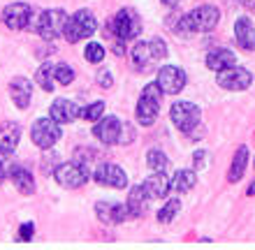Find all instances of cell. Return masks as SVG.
<instances>
[{
	"mask_svg": "<svg viewBox=\"0 0 255 250\" xmlns=\"http://www.w3.org/2000/svg\"><path fill=\"white\" fill-rule=\"evenodd\" d=\"M218 21H221V12L214 5H202V7H195L193 12H188L186 16H181L172 30L176 35L209 33V30H214L218 26Z\"/></svg>",
	"mask_w": 255,
	"mask_h": 250,
	"instance_id": "cell-1",
	"label": "cell"
},
{
	"mask_svg": "<svg viewBox=\"0 0 255 250\" xmlns=\"http://www.w3.org/2000/svg\"><path fill=\"white\" fill-rule=\"evenodd\" d=\"M162 88L158 83H146L144 90L139 95V102H137V109H134V116L141 125H153L158 114H160V102H162Z\"/></svg>",
	"mask_w": 255,
	"mask_h": 250,
	"instance_id": "cell-2",
	"label": "cell"
},
{
	"mask_svg": "<svg viewBox=\"0 0 255 250\" xmlns=\"http://www.w3.org/2000/svg\"><path fill=\"white\" fill-rule=\"evenodd\" d=\"M107 33L114 35L116 40H121V42L134 40V37L141 33L139 14L134 12L132 7H123V9H119V14L107 23Z\"/></svg>",
	"mask_w": 255,
	"mask_h": 250,
	"instance_id": "cell-3",
	"label": "cell"
},
{
	"mask_svg": "<svg viewBox=\"0 0 255 250\" xmlns=\"http://www.w3.org/2000/svg\"><path fill=\"white\" fill-rule=\"evenodd\" d=\"M67 21H70V16H67L65 9H61V7H54V9H44V12L40 14V19H37V26L33 28V30H37L40 33L42 40H56V37H61V35H65V26Z\"/></svg>",
	"mask_w": 255,
	"mask_h": 250,
	"instance_id": "cell-4",
	"label": "cell"
},
{
	"mask_svg": "<svg viewBox=\"0 0 255 250\" xmlns=\"http://www.w3.org/2000/svg\"><path fill=\"white\" fill-rule=\"evenodd\" d=\"M54 178L58 181L61 188H67V190H77L81 185H86L91 181V171L84 163L74 160V163H63L56 167L54 171Z\"/></svg>",
	"mask_w": 255,
	"mask_h": 250,
	"instance_id": "cell-5",
	"label": "cell"
},
{
	"mask_svg": "<svg viewBox=\"0 0 255 250\" xmlns=\"http://www.w3.org/2000/svg\"><path fill=\"white\" fill-rule=\"evenodd\" d=\"M61 135H63L61 123L54 121L51 116H49V118H37V121L33 123V128H30V139H33V144L42 151L51 149V146L61 139Z\"/></svg>",
	"mask_w": 255,
	"mask_h": 250,
	"instance_id": "cell-6",
	"label": "cell"
},
{
	"mask_svg": "<svg viewBox=\"0 0 255 250\" xmlns=\"http://www.w3.org/2000/svg\"><path fill=\"white\" fill-rule=\"evenodd\" d=\"M95 28H98V23H95V16L93 12H88V9H79V12H74L72 16H70V21H67L65 26V37L67 42H81L86 40V37H91V35L95 33Z\"/></svg>",
	"mask_w": 255,
	"mask_h": 250,
	"instance_id": "cell-7",
	"label": "cell"
},
{
	"mask_svg": "<svg viewBox=\"0 0 255 250\" xmlns=\"http://www.w3.org/2000/svg\"><path fill=\"white\" fill-rule=\"evenodd\" d=\"M169 118H172V123H174L181 132L188 135L190 130H195L197 125H200L202 111H200L197 104L181 100V102H174V104H172V109H169Z\"/></svg>",
	"mask_w": 255,
	"mask_h": 250,
	"instance_id": "cell-8",
	"label": "cell"
},
{
	"mask_svg": "<svg viewBox=\"0 0 255 250\" xmlns=\"http://www.w3.org/2000/svg\"><path fill=\"white\" fill-rule=\"evenodd\" d=\"M216 82L225 90H246L253 83V75L246 68H242V65H232L228 70H221L218 77H216Z\"/></svg>",
	"mask_w": 255,
	"mask_h": 250,
	"instance_id": "cell-9",
	"label": "cell"
},
{
	"mask_svg": "<svg viewBox=\"0 0 255 250\" xmlns=\"http://www.w3.org/2000/svg\"><path fill=\"white\" fill-rule=\"evenodd\" d=\"M186 82H188V77H186V72H183L181 68H176V65H165V68H160V72H158V86L162 88V93L167 95H179L186 88Z\"/></svg>",
	"mask_w": 255,
	"mask_h": 250,
	"instance_id": "cell-10",
	"label": "cell"
},
{
	"mask_svg": "<svg viewBox=\"0 0 255 250\" xmlns=\"http://www.w3.org/2000/svg\"><path fill=\"white\" fill-rule=\"evenodd\" d=\"M33 21V7L26 2H12L2 9V23L9 30H23Z\"/></svg>",
	"mask_w": 255,
	"mask_h": 250,
	"instance_id": "cell-11",
	"label": "cell"
},
{
	"mask_svg": "<svg viewBox=\"0 0 255 250\" xmlns=\"http://www.w3.org/2000/svg\"><path fill=\"white\" fill-rule=\"evenodd\" d=\"M95 216L105 225H121L130 218V209H128V204L98 202L95 204Z\"/></svg>",
	"mask_w": 255,
	"mask_h": 250,
	"instance_id": "cell-12",
	"label": "cell"
},
{
	"mask_svg": "<svg viewBox=\"0 0 255 250\" xmlns=\"http://www.w3.org/2000/svg\"><path fill=\"white\" fill-rule=\"evenodd\" d=\"M93 178L100 183V185H107V188L123 190L128 185V174L119 165H100V167L95 169Z\"/></svg>",
	"mask_w": 255,
	"mask_h": 250,
	"instance_id": "cell-13",
	"label": "cell"
},
{
	"mask_svg": "<svg viewBox=\"0 0 255 250\" xmlns=\"http://www.w3.org/2000/svg\"><path fill=\"white\" fill-rule=\"evenodd\" d=\"M123 123L116 116H105L98 121V125L93 128V135L100 139L102 144H119V135H121Z\"/></svg>",
	"mask_w": 255,
	"mask_h": 250,
	"instance_id": "cell-14",
	"label": "cell"
},
{
	"mask_svg": "<svg viewBox=\"0 0 255 250\" xmlns=\"http://www.w3.org/2000/svg\"><path fill=\"white\" fill-rule=\"evenodd\" d=\"M9 95H12V102L19 109H28L30 104V97H33V83L26 77H14L9 82Z\"/></svg>",
	"mask_w": 255,
	"mask_h": 250,
	"instance_id": "cell-15",
	"label": "cell"
},
{
	"mask_svg": "<svg viewBox=\"0 0 255 250\" xmlns=\"http://www.w3.org/2000/svg\"><path fill=\"white\" fill-rule=\"evenodd\" d=\"M81 114V109L74 104L72 100H56L51 107H49V116L54 118V121H58L61 125H65V123H72L77 116Z\"/></svg>",
	"mask_w": 255,
	"mask_h": 250,
	"instance_id": "cell-16",
	"label": "cell"
},
{
	"mask_svg": "<svg viewBox=\"0 0 255 250\" xmlns=\"http://www.w3.org/2000/svg\"><path fill=\"white\" fill-rule=\"evenodd\" d=\"M19 139H21L19 123L7 121L0 125V153H14V149L19 146Z\"/></svg>",
	"mask_w": 255,
	"mask_h": 250,
	"instance_id": "cell-17",
	"label": "cell"
},
{
	"mask_svg": "<svg viewBox=\"0 0 255 250\" xmlns=\"http://www.w3.org/2000/svg\"><path fill=\"white\" fill-rule=\"evenodd\" d=\"M148 192L146 188H144V183L141 185H134L132 190H130V195H128V209H130V218H139L144 216V211H146L148 206Z\"/></svg>",
	"mask_w": 255,
	"mask_h": 250,
	"instance_id": "cell-18",
	"label": "cell"
},
{
	"mask_svg": "<svg viewBox=\"0 0 255 250\" xmlns=\"http://www.w3.org/2000/svg\"><path fill=\"white\" fill-rule=\"evenodd\" d=\"M235 37H237V44L246 51H253L255 49V28L251 23V19L242 16V19H237L235 23Z\"/></svg>",
	"mask_w": 255,
	"mask_h": 250,
	"instance_id": "cell-19",
	"label": "cell"
},
{
	"mask_svg": "<svg viewBox=\"0 0 255 250\" xmlns=\"http://www.w3.org/2000/svg\"><path fill=\"white\" fill-rule=\"evenodd\" d=\"M144 188H146L148 197L155 199V197H165L169 190H172V181L165 176V171H153V174L144 181Z\"/></svg>",
	"mask_w": 255,
	"mask_h": 250,
	"instance_id": "cell-20",
	"label": "cell"
},
{
	"mask_svg": "<svg viewBox=\"0 0 255 250\" xmlns=\"http://www.w3.org/2000/svg\"><path fill=\"white\" fill-rule=\"evenodd\" d=\"M237 65V56L230 51V49H216L207 56V68L214 70V72H221V70H228Z\"/></svg>",
	"mask_w": 255,
	"mask_h": 250,
	"instance_id": "cell-21",
	"label": "cell"
},
{
	"mask_svg": "<svg viewBox=\"0 0 255 250\" xmlns=\"http://www.w3.org/2000/svg\"><path fill=\"white\" fill-rule=\"evenodd\" d=\"M246 165H249V149L246 146H239L235 153V160L230 165V171H228V181L230 183H237L244 178V171H246Z\"/></svg>",
	"mask_w": 255,
	"mask_h": 250,
	"instance_id": "cell-22",
	"label": "cell"
},
{
	"mask_svg": "<svg viewBox=\"0 0 255 250\" xmlns=\"http://www.w3.org/2000/svg\"><path fill=\"white\" fill-rule=\"evenodd\" d=\"M195 183H197V171L195 169H179L174 178H172V190L176 195H183V192L195 188Z\"/></svg>",
	"mask_w": 255,
	"mask_h": 250,
	"instance_id": "cell-23",
	"label": "cell"
},
{
	"mask_svg": "<svg viewBox=\"0 0 255 250\" xmlns=\"http://www.w3.org/2000/svg\"><path fill=\"white\" fill-rule=\"evenodd\" d=\"M9 178H12V183L16 185V190H19L21 195H33L35 192V178H33V174H30L26 167H21L19 165V167L12 171Z\"/></svg>",
	"mask_w": 255,
	"mask_h": 250,
	"instance_id": "cell-24",
	"label": "cell"
},
{
	"mask_svg": "<svg viewBox=\"0 0 255 250\" xmlns=\"http://www.w3.org/2000/svg\"><path fill=\"white\" fill-rule=\"evenodd\" d=\"M151 61H155L153 49H151V42H137L132 47V63L139 70H148Z\"/></svg>",
	"mask_w": 255,
	"mask_h": 250,
	"instance_id": "cell-25",
	"label": "cell"
},
{
	"mask_svg": "<svg viewBox=\"0 0 255 250\" xmlns=\"http://www.w3.org/2000/svg\"><path fill=\"white\" fill-rule=\"evenodd\" d=\"M54 82H56V65L54 63H42L37 68V75H35V83H40L42 90L51 93L54 90Z\"/></svg>",
	"mask_w": 255,
	"mask_h": 250,
	"instance_id": "cell-26",
	"label": "cell"
},
{
	"mask_svg": "<svg viewBox=\"0 0 255 250\" xmlns=\"http://www.w3.org/2000/svg\"><path fill=\"white\" fill-rule=\"evenodd\" d=\"M146 165L151 171H165L167 169V156L160 149H151L146 153Z\"/></svg>",
	"mask_w": 255,
	"mask_h": 250,
	"instance_id": "cell-27",
	"label": "cell"
},
{
	"mask_svg": "<svg viewBox=\"0 0 255 250\" xmlns=\"http://www.w3.org/2000/svg\"><path fill=\"white\" fill-rule=\"evenodd\" d=\"M179 211H181V202H179V199H169V202L158 211V223H172Z\"/></svg>",
	"mask_w": 255,
	"mask_h": 250,
	"instance_id": "cell-28",
	"label": "cell"
},
{
	"mask_svg": "<svg viewBox=\"0 0 255 250\" xmlns=\"http://www.w3.org/2000/svg\"><path fill=\"white\" fill-rule=\"evenodd\" d=\"M102 114H105V102H102V100L93 102V104H88L86 109H81L84 121H100Z\"/></svg>",
	"mask_w": 255,
	"mask_h": 250,
	"instance_id": "cell-29",
	"label": "cell"
},
{
	"mask_svg": "<svg viewBox=\"0 0 255 250\" xmlns=\"http://www.w3.org/2000/svg\"><path fill=\"white\" fill-rule=\"evenodd\" d=\"M84 56H86L88 63L98 65V63L105 61V47H102V44H98V42H91V44L86 47V51H84Z\"/></svg>",
	"mask_w": 255,
	"mask_h": 250,
	"instance_id": "cell-30",
	"label": "cell"
},
{
	"mask_svg": "<svg viewBox=\"0 0 255 250\" xmlns=\"http://www.w3.org/2000/svg\"><path fill=\"white\" fill-rule=\"evenodd\" d=\"M74 70L67 65V63H58L56 65V82L63 83V86H67V83H72L74 82Z\"/></svg>",
	"mask_w": 255,
	"mask_h": 250,
	"instance_id": "cell-31",
	"label": "cell"
},
{
	"mask_svg": "<svg viewBox=\"0 0 255 250\" xmlns=\"http://www.w3.org/2000/svg\"><path fill=\"white\" fill-rule=\"evenodd\" d=\"M151 49H153L155 61L167 58V44H165V40H160V37H153V40H151Z\"/></svg>",
	"mask_w": 255,
	"mask_h": 250,
	"instance_id": "cell-32",
	"label": "cell"
},
{
	"mask_svg": "<svg viewBox=\"0 0 255 250\" xmlns=\"http://www.w3.org/2000/svg\"><path fill=\"white\" fill-rule=\"evenodd\" d=\"M35 234V225L33 223H23L19 227V241H30Z\"/></svg>",
	"mask_w": 255,
	"mask_h": 250,
	"instance_id": "cell-33",
	"label": "cell"
},
{
	"mask_svg": "<svg viewBox=\"0 0 255 250\" xmlns=\"http://www.w3.org/2000/svg\"><path fill=\"white\" fill-rule=\"evenodd\" d=\"M95 79H98V86L100 88H112V83H114V79H112V75H109L107 70H100Z\"/></svg>",
	"mask_w": 255,
	"mask_h": 250,
	"instance_id": "cell-34",
	"label": "cell"
},
{
	"mask_svg": "<svg viewBox=\"0 0 255 250\" xmlns=\"http://www.w3.org/2000/svg\"><path fill=\"white\" fill-rule=\"evenodd\" d=\"M132 139H134V132H132V128L123 123L121 135H119V144H130V142H132Z\"/></svg>",
	"mask_w": 255,
	"mask_h": 250,
	"instance_id": "cell-35",
	"label": "cell"
},
{
	"mask_svg": "<svg viewBox=\"0 0 255 250\" xmlns=\"http://www.w3.org/2000/svg\"><path fill=\"white\" fill-rule=\"evenodd\" d=\"M204 163H207V153H204V151H197V153L193 156L195 169H202V167H204Z\"/></svg>",
	"mask_w": 255,
	"mask_h": 250,
	"instance_id": "cell-36",
	"label": "cell"
},
{
	"mask_svg": "<svg viewBox=\"0 0 255 250\" xmlns=\"http://www.w3.org/2000/svg\"><path fill=\"white\" fill-rule=\"evenodd\" d=\"M160 2L165 7H169V9H174V7H179V2H181V0H160Z\"/></svg>",
	"mask_w": 255,
	"mask_h": 250,
	"instance_id": "cell-37",
	"label": "cell"
},
{
	"mask_svg": "<svg viewBox=\"0 0 255 250\" xmlns=\"http://www.w3.org/2000/svg\"><path fill=\"white\" fill-rule=\"evenodd\" d=\"M244 7L251 9V12H255V0H244Z\"/></svg>",
	"mask_w": 255,
	"mask_h": 250,
	"instance_id": "cell-38",
	"label": "cell"
},
{
	"mask_svg": "<svg viewBox=\"0 0 255 250\" xmlns=\"http://www.w3.org/2000/svg\"><path fill=\"white\" fill-rule=\"evenodd\" d=\"M249 195H251V197L255 195V183H251V188H249Z\"/></svg>",
	"mask_w": 255,
	"mask_h": 250,
	"instance_id": "cell-39",
	"label": "cell"
}]
</instances>
